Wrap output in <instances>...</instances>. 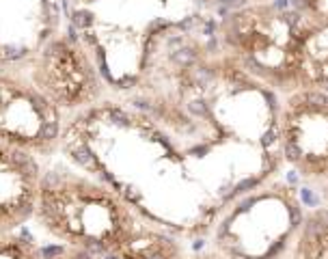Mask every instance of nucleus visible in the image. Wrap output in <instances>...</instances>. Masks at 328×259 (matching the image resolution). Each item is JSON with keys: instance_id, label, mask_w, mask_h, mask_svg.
I'll list each match as a JSON object with an SVG mask.
<instances>
[{"instance_id": "5", "label": "nucleus", "mask_w": 328, "mask_h": 259, "mask_svg": "<svg viewBox=\"0 0 328 259\" xmlns=\"http://www.w3.org/2000/svg\"><path fill=\"white\" fill-rule=\"evenodd\" d=\"M65 117L28 78L20 63H0V143L41 160L61 151Z\"/></svg>"}, {"instance_id": "1", "label": "nucleus", "mask_w": 328, "mask_h": 259, "mask_svg": "<svg viewBox=\"0 0 328 259\" xmlns=\"http://www.w3.org/2000/svg\"><path fill=\"white\" fill-rule=\"evenodd\" d=\"M31 222L58 246L102 259L186 257L175 231L149 220L117 190L65 160H44Z\"/></svg>"}, {"instance_id": "2", "label": "nucleus", "mask_w": 328, "mask_h": 259, "mask_svg": "<svg viewBox=\"0 0 328 259\" xmlns=\"http://www.w3.org/2000/svg\"><path fill=\"white\" fill-rule=\"evenodd\" d=\"M220 52L283 97L328 89V0H261L218 17Z\"/></svg>"}, {"instance_id": "3", "label": "nucleus", "mask_w": 328, "mask_h": 259, "mask_svg": "<svg viewBox=\"0 0 328 259\" xmlns=\"http://www.w3.org/2000/svg\"><path fill=\"white\" fill-rule=\"evenodd\" d=\"M305 210L274 175L231 199L212 225V251L227 259H287Z\"/></svg>"}, {"instance_id": "6", "label": "nucleus", "mask_w": 328, "mask_h": 259, "mask_svg": "<svg viewBox=\"0 0 328 259\" xmlns=\"http://www.w3.org/2000/svg\"><path fill=\"white\" fill-rule=\"evenodd\" d=\"M277 147L305 184L328 188V89H302L279 97Z\"/></svg>"}, {"instance_id": "4", "label": "nucleus", "mask_w": 328, "mask_h": 259, "mask_svg": "<svg viewBox=\"0 0 328 259\" xmlns=\"http://www.w3.org/2000/svg\"><path fill=\"white\" fill-rule=\"evenodd\" d=\"M20 65L65 117L89 110L110 97L93 54L71 26L67 31L58 28Z\"/></svg>"}, {"instance_id": "9", "label": "nucleus", "mask_w": 328, "mask_h": 259, "mask_svg": "<svg viewBox=\"0 0 328 259\" xmlns=\"http://www.w3.org/2000/svg\"><path fill=\"white\" fill-rule=\"evenodd\" d=\"M0 259H46V253L26 227H20L0 233Z\"/></svg>"}, {"instance_id": "10", "label": "nucleus", "mask_w": 328, "mask_h": 259, "mask_svg": "<svg viewBox=\"0 0 328 259\" xmlns=\"http://www.w3.org/2000/svg\"><path fill=\"white\" fill-rule=\"evenodd\" d=\"M46 259H102V257L91 255V253L80 251V249H69V246H58L56 244L54 253L46 255Z\"/></svg>"}, {"instance_id": "8", "label": "nucleus", "mask_w": 328, "mask_h": 259, "mask_svg": "<svg viewBox=\"0 0 328 259\" xmlns=\"http://www.w3.org/2000/svg\"><path fill=\"white\" fill-rule=\"evenodd\" d=\"M287 259H328V208L305 210Z\"/></svg>"}, {"instance_id": "7", "label": "nucleus", "mask_w": 328, "mask_h": 259, "mask_svg": "<svg viewBox=\"0 0 328 259\" xmlns=\"http://www.w3.org/2000/svg\"><path fill=\"white\" fill-rule=\"evenodd\" d=\"M44 160L0 143V233L26 227L39 197Z\"/></svg>"}, {"instance_id": "11", "label": "nucleus", "mask_w": 328, "mask_h": 259, "mask_svg": "<svg viewBox=\"0 0 328 259\" xmlns=\"http://www.w3.org/2000/svg\"><path fill=\"white\" fill-rule=\"evenodd\" d=\"M184 259H227V257L212 249H207V251H199V253H186Z\"/></svg>"}]
</instances>
